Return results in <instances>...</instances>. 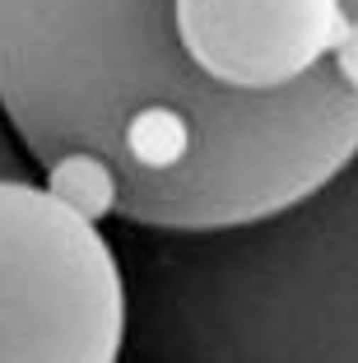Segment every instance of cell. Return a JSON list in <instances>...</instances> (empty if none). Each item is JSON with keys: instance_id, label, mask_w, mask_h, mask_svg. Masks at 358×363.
<instances>
[{"instance_id": "7a4b0ae2", "label": "cell", "mask_w": 358, "mask_h": 363, "mask_svg": "<svg viewBox=\"0 0 358 363\" xmlns=\"http://www.w3.org/2000/svg\"><path fill=\"white\" fill-rule=\"evenodd\" d=\"M126 279L94 214L38 182H0V363H116Z\"/></svg>"}, {"instance_id": "3957f363", "label": "cell", "mask_w": 358, "mask_h": 363, "mask_svg": "<svg viewBox=\"0 0 358 363\" xmlns=\"http://www.w3.org/2000/svg\"><path fill=\"white\" fill-rule=\"evenodd\" d=\"M0 182H28V154L19 150L5 112H0Z\"/></svg>"}, {"instance_id": "6da1fadb", "label": "cell", "mask_w": 358, "mask_h": 363, "mask_svg": "<svg viewBox=\"0 0 358 363\" xmlns=\"http://www.w3.org/2000/svg\"><path fill=\"white\" fill-rule=\"evenodd\" d=\"M0 112L94 219L265 224L358 159V0H0Z\"/></svg>"}]
</instances>
